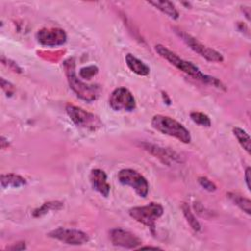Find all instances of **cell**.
Masks as SVG:
<instances>
[{
	"label": "cell",
	"instance_id": "6da1fadb",
	"mask_svg": "<svg viewBox=\"0 0 251 251\" xmlns=\"http://www.w3.org/2000/svg\"><path fill=\"white\" fill-rule=\"evenodd\" d=\"M155 50L162 58L167 60L170 64H172L173 66H175L176 69H178L182 73L186 74L187 75L193 77L194 79H197L206 84H210L217 88L225 89V85L222 83L221 80H219L218 78H216L212 75H208L202 73L197 66H195L191 62L183 60L182 58H180L178 55H176V53L171 51L166 46H164L162 44H157L155 46Z\"/></svg>",
	"mask_w": 251,
	"mask_h": 251
},
{
	"label": "cell",
	"instance_id": "7a4b0ae2",
	"mask_svg": "<svg viewBox=\"0 0 251 251\" xmlns=\"http://www.w3.org/2000/svg\"><path fill=\"white\" fill-rule=\"evenodd\" d=\"M63 65L70 88L75 93V95L86 102L96 100L99 95L100 88L94 84H87L77 77L75 73V59L69 58L64 62Z\"/></svg>",
	"mask_w": 251,
	"mask_h": 251
},
{
	"label": "cell",
	"instance_id": "3957f363",
	"mask_svg": "<svg viewBox=\"0 0 251 251\" xmlns=\"http://www.w3.org/2000/svg\"><path fill=\"white\" fill-rule=\"evenodd\" d=\"M151 126L159 132L175 137L182 143H189L191 135L189 130L176 120L164 115H155L151 120Z\"/></svg>",
	"mask_w": 251,
	"mask_h": 251
},
{
	"label": "cell",
	"instance_id": "277c9868",
	"mask_svg": "<svg viewBox=\"0 0 251 251\" xmlns=\"http://www.w3.org/2000/svg\"><path fill=\"white\" fill-rule=\"evenodd\" d=\"M128 214L133 220L150 228L154 234L156 221L164 214V208L160 203L151 202L145 206H137L129 209Z\"/></svg>",
	"mask_w": 251,
	"mask_h": 251
},
{
	"label": "cell",
	"instance_id": "5b68a950",
	"mask_svg": "<svg viewBox=\"0 0 251 251\" xmlns=\"http://www.w3.org/2000/svg\"><path fill=\"white\" fill-rule=\"evenodd\" d=\"M66 112L71 121L78 127L95 131L103 126L99 117H97L93 113L83 110L80 107L68 104L66 106Z\"/></svg>",
	"mask_w": 251,
	"mask_h": 251
},
{
	"label": "cell",
	"instance_id": "8992f818",
	"mask_svg": "<svg viewBox=\"0 0 251 251\" xmlns=\"http://www.w3.org/2000/svg\"><path fill=\"white\" fill-rule=\"evenodd\" d=\"M175 30H176V33L181 38V40L191 50H193L195 53H197L198 55H200L201 57H203L207 61H209V62H220V63L224 61V57L220 52L216 51L213 48H210V47L204 45L198 39H196L195 37L186 33L183 30H180L178 28H175Z\"/></svg>",
	"mask_w": 251,
	"mask_h": 251
},
{
	"label": "cell",
	"instance_id": "52a82bcc",
	"mask_svg": "<svg viewBox=\"0 0 251 251\" xmlns=\"http://www.w3.org/2000/svg\"><path fill=\"white\" fill-rule=\"evenodd\" d=\"M118 179L122 184L133 188L134 191L142 198H145L149 192V183L147 179L135 170H121L118 173Z\"/></svg>",
	"mask_w": 251,
	"mask_h": 251
},
{
	"label": "cell",
	"instance_id": "ba28073f",
	"mask_svg": "<svg viewBox=\"0 0 251 251\" xmlns=\"http://www.w3.org/2000/svg\"><path fill=\"white\" fill-rule=\"evenodd\" d=\"M109 105L114 111L131 112L136 107L135 98L126 87H118L113 90L109 97Z\"/></svg>",
	"mask_w": 251,
	"mask_h": 251
},
{
	"label": "cell",
	"instance_id": "9c48e42d",
	"mask_svg": "<svg viewBox=\"0 0 251 251\" xmlns=\"http://www.w3.org/2000/svg\"><path fill=\"white\" fill-rule=\"evenodd\" d=\"M47 236L70 245H82L89 241L87 233L75 228L58 227L49 231Z\"/></svg>",
	"mask_w": 251,
	"mask_h": 251
},
{
	"label": "cell",
	"instance_id": "30bf717a",
	"mask_svg": "<svg viewBox=\"0 0 251 251\" xmlns=\"http://www.w3.org/2000/svg\"><path fill=\"white\" fill-rule=\"evenodd\" d=\"M110 240L115 246L128 249H136L142 245L141 239L134 233L124 228L116 227L110 230Z\"/></svg>",
	"mask_w": 251,
	"mask_h": 251
},
{
	"label": "cell",
	"instance_id": "8fae6325",
	"mask_svg": "<svg viewBox=\"0 0 251 251\" xmlns=\"http://www.w3.org/2000/svg\"><path fill=\"white\" fill-rule=\"evenodd\" d=\"M36 40L43 46L55 47L63 45L67 41V34L64 29L58 27H44L35 34Z\"/></svg>",
	"mask_w": 251,
	"mask_h": 251
},
{
	"label": "cell",
	"instance_id": "7c38bea8",
	"mask_svg": "<svg viewBox=\"0 0 251 251\" xmlns=\"http://www.w3.org/2000/svg\"><path fill=\"white\" fill-rule=\"evenodd\" d=\"M140 146H142V148L144 150H146L150 154L154 155L156 158L160 159L166 165H171L172 163L179 162V156L176 152H174L168 148L160 147L158 145L148 143V142H143L140 144Z\"/></svg>",
	"mask_w": 251,
	"mask_h": 251
},
{
	"label": "cell",
	"instance_id": "4fadbf2b",
	"mask_svg": "<svg viewBox=\"0 0 251 251\" xmlns=\"http://www.w3.org/2000/svg\"><path fill=\"white\" fill-rule=\"evenodd\" d=\"M89 180L94 190L100 193L104 197H108L110 194L111 186L107 180L106 173L101 169H93L89 175Z\"/></svg>",
	"mask_w": 251,
	"mask_h": 251
},
{
	"label": "cell",
	"instance_id": "5bb4252c",
	"mask_svg": "<svg viewBox=\"0 0 251 251\" xmlns=\"http://www.w3.org/2000/svg\"><path fill=\"white\" fill-rule=\"evenodd\" d=\"M126 66L128 67V69L132 73H134L138 75L146 76L150 73V68L145 63H143L142 61L137 59L135 56H133L132 54L126 55Z\"/></svg>",
	"mask_w": 251,
	"mask_h": 251
},
{
	"label": "cell",
	"instance_id": "9a60e30c",
	"mask_svg": "<svg viewBox=\"0 0 251 251\" xmlns=\"http://www.w3.org/2000/svg\"><path fill=\"white\" fill-rule=\"evenodd\" d=\"M148 4L154 6L156 9H158L173 20H177L179 17V13L176 10V6L170 1H150L148 2Z\"/></svg>",
	"mask_w": 251,
	"mask_h": 251
},
{
	"label": "cell",
	"instance_id": "2e32d148",
	"mask_svg": "<svg viewBox=\"0 0 251 251\" xmlns=\"http://www.w3.org/2000/svg\"><path fill=\"white\" fill-rule=\"evenodd\" d=\"M0 181L2 188H18L26 184L25 178L16 174H2Z\"/></svg>",
	"mask_w": 251,
	"mask_h": 251
},
{
	"label": "cell",
	"instance_id": "e0dca14e",
	"mask_svg": "<svg viewBox=\"0 0 251 251\" xmlns=\"http://www.w3.org/2000/svg\"><path fill=\"white\" fill-rule=\"evenodd\" d=\"M227 197L237 206L239 207L243 212H245L247 215L251 214V202L250 199L240 195L236 192H228Z\"/></svg>",
	"mask_w": 251,
	"mask_h": 251
},
{
	"label": "cell",
	"instance_id": "ac0fdd59",
	"mask_svg": "<svg viewBox=\"0 0 251 251\" xmlns=\"http://www.w3.org/2000/svg\"><path fill=\"white\" fill-rule=\"evenodd\" d=\"M63 208V203L60 201H49L43 203L40 207L36 208L32 212V216L35 218H39L45 214H47L50 211H57Z\"/></svg>",
	"mask_w": 251,
	"mask_h": 251
},
{
	"label": "cell",
	"instance_id": "d6986e66",
	"mask_svg": "<svg viewBox=\"0 0 251 251\" xmlns=\"http://www.w3.org/2000/svg\"><path fill=\"white\" fill-rule=\"evenodd\" d=\"M181 211L183 213L184 218L186 219L188 225L190 226V227L195 231L198 232L201 230V225L198 222V220L196 219V217L194 216L193 212L191 211L189 205L187 203H182L181 204Z\"/></svg>",
	"mask_w": 251,
	"mask_h": 251
},
{
	"label": "cell",
	"instance_id": "ffe728a7",
	"mask_svg": "<svg viewBox=\"0 0 251 251\" xmlns=\"http://www.w3.org/2000/svg\"><path fill=\"white\" fill-rule=\"evenodd\" d=\"M232 132L234 134V136L237 138L239 144L241 145V147L248 153L250 154V148H251V139L249 134L242 129L241 127L235 126L232 128Z\"/></svg>",
	"mask_w": 251,
	"mask_h": 251
},
{
	"label": "cell",
	"instance_id": "44dd1931",
	"mask_svg": "<svg viewBox=\"0 0 251 251\" xmlns=\"http://www.w3.org/2000/svg\"><path fill=\"white\" fill-rule=\"evenodd\" d=\"M190 119L197 125L209 127L211 126V120L208 115L202 113V112H191L190 113Z\"/></svg>",
	"mask_w": 251,
	"mask_h": 251
},
{
	"label": "cell",
	"instance_id": "7402d4cb",
	"mask_svg": "<svg viewBox=\"0 0 251 251\" xmlns=\"http://www.w3.org/2000/svg\"><path fill=\"white\" fill-rule=\"evenodd\" d=\"M97 74H98V68L95 65L83 67L79 70V73H78L80 78H83V79H90Z\"/></svg>",
	"mask_w": 251,
	"mask_h": 251
},
{
	"label": "cell",
	"instance_id": "603a6c76",
	"mask_svg": "<svg viewBox=\"0 0 251 251\" xmlns=\"http://www.w3.org/2000/svg\"><path fill=\"white\" fill-rule=\"evenodd\" d=\"M198 182H199V184H200L205 190H207V191H209V192L215 191V190L217 189L216 184H215L212 180H210L208 177H206V176H199V177H198Z\"/></svg>",
	"mask_w": 251,
	"mask_h": 251
},
{
	"label": "cell",
	"instance_id": "cb8c5ba5",
	"mask_svg": "<svg viewBox=\"0 0 251 251\" xmlns=\"http://www.w3.org/2000/svg\"><path fill=\"white\" fill-rule=\"evenodd\" d=\"M1 62H2L3 65L7 66V67H8L9 69H11L12 71L17 72V73H22V69L17 65L16 62H14V61H12V60L6 58V57L3 56V55L1 56Z\"/></svg>",
	"mask_w": 251,
	"mask_h": 251
},
{
	"label": "cell",
	"instance_id": "d4e9b609",
	"mask_svg": "<svg viewBox=\"0 0 251 251\" xmlns=\"http://www.w3.org/2000/svg\"><path fill=\"white\" fill-rule=\"evenodd\" d=\"M0 82H1V87H2V89L6 92V94H7L8 96H11V95L14 94V92H15V87H14V85H13L11 82L5 80L3 77H1Z\"/></svg>",
	"mask_w": 251,
	"mask_h": 251
},
{
	"label": "cell",
	"instance_id": "484cf974",
	"mask_svg": "<svg viewBox=\"0 0 251 251\" xmlns=\"http://www.w3.org/2000/svg\"><path fill=\"white\" fill-rule=\"evenodd\" d=\"M8 250H13V251H18V250H25L26 249V246H25V242H18V243H15L11 246H8L7 247Z\"/></svg>",
	"mask_w": 251,
	"mask_h": 251
},
{
	"label": "cell",
	"instance_id": "4316f807",
	"mask_svg": "<svg viewBox=\"0 0 251 251\" xmlns=\"http://www.w3.org/2000/svg\"><path fill=\"white\" fill-rule=\"evenodd\" d=\"M250 167H247L246 170H245V174H244V179H245V183H246V186H247V189L250 190Z\"/></svg>",
	"mask_w": 251,
	"mask_h": 251
},
{
	"label": "cell",
	"instance_id": "83f0119b",
	"mask_svg": "<svg viewBox=\"0 0 251 251\" xmlns=\"http://www.w3.org/2000/svg\"><path fill=\"white\" fill-rule=\"evenodd\" d=\"M0 143H1V148L2 149H5V148H7L9 146V142H8V140L4 136H1Z\"/></svg>",
	"mask_w": 251,
	"mask_h": 251
},
{
	"label": "cell",
	"instance_id": "f1b7e54d",
	"mask_svg": "<svg viewBox=\"0 0 251 251\" xmlns=\"http://www.w3.org/2000/svg\"><path fill=\"white\" fill-rule=\"evenodd\" d=\"M139 249H161V248L158 247V246H150V245H149V246H148V245H147V246H142V245H141V246L139 247Z\"/></svg>",
	"mask_w": 251,
	"mask_h": 251
}]
</instances>
